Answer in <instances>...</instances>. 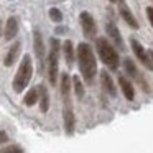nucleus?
Segmentation results:
<instances>
[{
  "instance_id": "21",
  "label": "nucleus",
  "mask_w": 153,
  "mask_h": 153,
  "mask_svg": "<svg viewBox=\"0 0 153 153\" xmlns=\"http://www.w3.org/2000/svg\"><path fill=\"white\" fill-rule=\"evenodd\" d=\"M48 15H50V18H51L53 23H61V22H63V12H61L59 8H56V7H51L50 12H48Z\"/></svg>"
},
{
  "instance_id": "3",
  "label": "nucleus",
  "mask_w": 153,
  "mask_h": 153,
  "mask_svg": "<svg viewBox=\"0 0 153 153\" xmlns=\"http://www.w3.org/2000/svg\"><path fill=\"white\" fill-rule=\"evenodd\" d=\"M96 48H97V53H99V58L110 71H115L119 69V64H120V58L117 50L109 43V40L104 36L97 38L96 40Z\"/></svg>"
},
{
  "instance_id": "24",
  "label": "nucleus",
  "mask_w": 153,
  "mask_h": 153,
  "mask_svg": "<svg viewBox=\"0 0 153 153\" xmlns=\"http://www.w3.org/2000/svg\"><path fill=\"white\" fill-rule=\"evenodd\" d=\"M8 142V135L5 130H0V143H7Z\"/></svg>"
},
{
  "instance_id": "25",
  "label": "nucleus",
  "mask_w": 153,
  "mask_h": 153,
  "mask_svg": "<svg viewBox=\"0 0 153 153\" xmlns=\"http://www.w3.org/2000/svg\"><path fill=\"white\" fill-rule=\"evenodd\" d=\"M66 31H68V27H58V28H56V35L66 33Z\"/></svg>"
},
{
  "instance_id": "16",
  "label": "nucleus",
  "mask_w": 153,
  "mask_h": 153,
  "mask_svg": "<svg viewBox=\"0 0 153 153\" xmlns=\"http://www.w3.org/2000/svg\"><path fill=\"white\" fill-rule=\"evenodd\" d=\"M17 33H18V18L12 15L7 20V23H5V40L12 41L17 36Z\"/></svg>"
},
{
  "instance_id": "20",
  "label": "nucleus",
  "mask_w": 153,
  "mask_h": 153,
  "mask_svg": "<svg viewBox=\"0 0 153 153\" xmlns=\"http://www.w3.org/2000/svg\"><path fill=\"white\" fill-rule=\"evenodd\" d=\"M73 89H74V92H76V96L79 97V99H82L84 97V86H82V82H81L79 76L73 77Z\"/></svg>"
},
{
  "instance_id": "4",
  "label": "nucleus",
  "mask_w": 153,
  "mask_h": 153,
  "mask_svg": "<svg viewBox=\"0 0 153 153\" xmlns=\"http://www.w3.org/2000/svg\"><path fill=\"white\" fill-rule=\"evenodd\" d=\"M63 50V45L58 38L51 36L50 40V54H48V79L53 87H56L58 76H59V51Z\"/></svg>"
},
{
  "instance_id": "15",
  "label": "nucleus",
  "mask_w": 153,
  "mask_h": 153,
  "mask_svg": "<svg viewBox=\"0 0 153 153\" xmlns=\"http://www.w3.org/2000/svg\"><path fill=\"white\" fill-rule=\"evenodd\" d=\"M38 92H40V112L41 114H46L50 110V92H48V87L45 84H40L38 86Z\"/></svg>"
},
{
  "instance_id": "27",
  "label": "nucleus",
  "mask_w": 153,
  "mask_h": 153,
  "mask_svg": "<svg viewBox=\"0 0 153 153\" xmlns=\"http://www.w3.org/2000/svg\"><path fill=\"white\" fill-rule=\"evenodd\" d=\"M0 30H2V20H0Z\"/></svg>"
},
{
  "instance_id": "9",
  "label": "nucleus",
  "mask_w": 153,
  "mask_h": 153,
  "mask_svg": "<svg viewBox=\"0 0 153 153\" xmlns=\"http://www.w3.org/2000/svg\"><path fill=\"white\" fill-rule=\"evenodd\" d=\"M33 50H35V54H36L40 64L43 66V64L46 63V59H45L46 48H45V43H43V35H41V31L36 30V28L33 30Z\"/></svg>"
},
{
  "instance_id": "5",
  "label": "nucleus",
  "mask_w": 153,
  "mask_h": 153,
  "mask_svg": "<svg viewBox=\"0 0 153 153\" xmlns=\"http://www.w3.org/2000/svg\"><path fill=\"white\" fill-rule=\"evenodd\" d=\"M63 123H64V132H66V135H73L74 128H76V117H74L71 97L63 99Z\"/></svg>"
},
{
  "instance_id": "6",
  "label": "nucleus",
  "mask_w": 153,
  "mask_h": 153,
  "mask_svg": "<svg viewBox=\"0 0 153 153\" xmlns=\"http://www.w3.org/2000/svg\"><path fill=\"white\" fill-rule=\"evenodd\" d=\"M79 23H81V28H82L84 36H86L87 40L96 38V35H97V25H96L94 17L89 13V12H81V13H79Z\"/></svg>"
},
{
  "instance_id": "11",
  "label": "nucleus",
  "mask_w": 153,
  "mask_h": 153,
  "mask_svg": "<svg viewBox=\"0 0 153 153\" xmlns=\"http://www.w3.org/2000/svg\"><path fill=\"white\" fill-rule=\"evenodd\" d=\"M105 31H107V35L110 36V40L114 41V45H115L119 50H122V51L125 50V46H123V40H122V35H120L119 28H117V25L114 23V22H107Z\"/></svg>"
},
{
  "instance_id": "23",
  "label": "nucleus",
  "mask_w": 153,
  "mask_h": 153,
  "mask_svg": "<svg viewBox=\"0 0 153 153\" xmlns=\"http://www.w3.org/2000/svg\"><path fill=\"white\" fill-rule=\"evenodd\" d=\"M146 17H148V22L153 27V7H146Z\"/></svg>"
},
{
  "instance_id": "19",
  "label": "nucleus",
  "mask_w": 153,
  "mask_h": 153,
  "mask_svg": "<svg viewBox=\"0 0 153 153\" xmlns=\"http://www.w3.org/2000/svg\"><path fill=\"white\" fill-rule=\"evenodd\" d=\"M40 100V92H38V86H35V87H31L30 91H28L27 94H25V97H23V105H27V107H33L35 104Z\"/></svg>"
},
{
  "instance_id": "26",
  "label": "nucleus",
  "mask_w": 153,
  "mask_h": 153,
  "mask_svg": "<svg viewBox=\"0 0 153 153\" xmlns=\"http://www.w3.org/2000/svg\"><path fill=\"white\" fill-rule=\"evenodd\" d=\"M148 54H150V58H152V61H153V51H148Z\"/></svg>"
},
{
  "instance_id": "13",
  "label": "nucleus",
  "mask_w": 153,
  "mask_h": 153,
  "mask_svg": "<svg viewBox=\"0 0 153 153\" xmlns=\"http://www.w3.org/2000/svg\"><path fill=\"white\" fill-rule=\"evenodd\" d=\"M20 50H22V43H20V41H15L13 46L8 48L7 54H5V58H4V66H5V68L13 66V63L17 61L18 54H20Z\"/></svg>"
},
{
  "instance_id": "12",
  "label": "nucleus",
  "mask_w": 153,
  "mask_h": 153,
  "mask_svg": "<svg viewBox=\"0 0 153 153\" xmlns=\"http://www.w3.org/2000/svg\"><path fill=\"white\" fill-rule=\"evenodd\" d=\"M99 77H100V86H102V89L105 91L109 96L115 97L117 96V87H115V84H114V81H112V76L104 69V71L99 73Z\"/></svg>"
},
{
  "instance_id": "17",
  "label": "nucleus",
  "mask_w": 153,
  "mask_h": 153,
  "mask_svg": "<svg viewBox=\"0 0 153 153\" xmlns=\"http://www.w3.org/2000/svg\"><path fill=\"white\" fill-rule=\"evenodd\" d=\"M59 91H61V97H63V99L71 97V91H73V77H71L68 73H63V74H61Z\"/></svg>"
},
{
  "instance_id": "2",
  "label": "nucleus",
  "mask_w": 153,
  "mask_h": 153,
  "mask_svg": "<svg viewBox=\"0 0 153 153\" xmlns=\"http://www.w3.org/2000/svg\"><path fill=\"white\" fill-rule=\"evenodd\" d=\"M31 76H33V61H31L30 54H25L20 61V66H18L17 74L13 77V82H12V87H13L15 92L17 94L23 92L28 82L31 81Z\"/></svg>"
},
{
  "instance_id": "1",
  "label": "nucleus",
  "mask_w": 153,
  "mask_h": 153,
  "mask_svg": "<svg viewBox=\"0 0 153 153\" xmlns=\"http://www.w3.org/2000/svg\"><path fill=\"white\" fill-rule=\"evenodd\" d=\"M76 58L79 61V71L86 84H92L97 74V61L94 56L92 46L89 43H79L76 48Z\"/></svg>"
},
{
  "instance_id": "7",
  "label": "nucleus",
  "mask_w": 153,
  "mask_h": 153,
  "mask_svg": "<svg viewBox=\"0 0 153 153\" xmlns=\"http://www.w3.org/2000/svg\"><path fill=\"white\" fill-rule=\"evenodd\" d=\"M130 46H132V51H133L137 59H138L148 71H153V61H152V58H150V54L146 53V50L142 46V43H140L138 40H135V38H130Z\"/></svg>"
},
{
  "instance_id": "10",
  "label": "nucleus",
  "mask_w": 153,
  "mask_h": 153,
  "mask_svg": "<svg viewBox=\"0 0 153 153\" xmlns=\"http://www.w3.org/2000/svg\"><path fill=\"white\" fill-rule=\"evenodd\" d=\"M119 13L120 17H122V20L125 22L127 25H128L130 28H133V30H138V22H137V18L133 17L132 10L128 8V5L125 4V2H119Z\"/></svg>"
},
{
  "instance_id": "22",
  "label": "nucleus",
  "mask_w": 153,
  "mask_h": 153,
  "mask_svg": "<svg viewBox=\"0 0 153 153\" xmlns=\"http://www.w3.org/2000/svg\"><path fill=\"white\" fill-rule=\"evenodd\" d=\"M0 153H25V150L20 145H8L0 150Z\"/></svg>"
},
{
  "instance_id": "18",
  "label": "nucleus",
  "mask_w": 153,
  "mask_h": 153,
  "mask_svg": "<svg viewBox=\"0 0 153 153\" xmlns=\"http://www.w3.org/2000/svg\"><path fill=\"white\" fill-rule=\"evenodd\" d=\"M63 54H64V59H66L68 66L74 63V58H76V50H74V45L71 40H66L63 43Z\"/></svg>"
},
{
  "instance_id": "14",
  "label": "nucleus",
  "mask_w": 153,
  "mask_h": 153,
  "mask_svg": "<svg viewBox=\"0 0 153 153\" xmlns=\"http://www.w3.org/2000/svg\"><path fill=\"white\" fill-rule=\"evenodd\" d=\"M119 86H120L122 94L125 96L127 100H133V99H135V87H133V84L130 82L125 76H119Z\"/></svg>"
},
{
  "instance_id": "8",
  "label": "nucleus",
  "mask_w": 153,
  "mask_h": 153,
  "mask_svg": "<svg viewBox=\"0 0 153 153\" xmlns=\"http://www.w3.org/2000/svg\"><path fill=\"white\" fill-rule=\"evenodd\" d=\"M123 69H125V73L128 74L130 77H133V79L137 81V82H140V86H142V89L145 91V92H148V84L143 81V77H142V74H140V71L137 69V66H135V61L132 59V58H125L123 59Z\"/></svg>"
}]
</instances>
